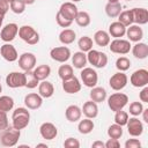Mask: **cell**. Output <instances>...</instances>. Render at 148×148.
Segmentation results:
<instances>
[{"label":"cell","instance_id":"cell-1","mask_svg":"<svg viewBox=\"0 0 148 148\" xmlns=\"http://www.w3.org/2000/svg\"><path fill=\"white\" fill-rule=\"evenodd\" d=\"M20 136H21L20 130H17L13 126H8L6 130L1 131L0 145L3 147H14V146H16Z\"/></svg>","mask_w":148,"mask_h":148},{"label":"cell","instance_id":"cell-2","mask_svg":"<svg viewBox=\"0 0 148 148\" xmlns=\"http://www.w3.org/2000/svg\"><path fill=\"white\" fill-rule=\"evenodd\" d=\"M12 120H13V127L20 131L25 128L30 121V112L28 111V108L15 109L12 114Z\"/></svg>","mask_w":148,"mask_h":148},{"label":"cell","instance_id":"cell-3","mask_svg":"<svg viewBox=\"0 0 148 148\" xmlns=\"http://www.w3.org/2000/svg\"><path fill=\"white\" fill-rule=\"evenodd\" d=\"M128 103V96L123 92H114L108 97V106L111 111L116 112L123 110Z\"/></svg>","mask_w":148,"mask_h":148},{"label":"cell","instance_id":"cell-4","mask_svg":"<svg viewBox=\"0 0 148 148\" xmlns=\"http://www.w3.org/2000/svg\"><path fill=\"white\" fill-rule=\"evenodd\" d=\"M18 37L29 45H35L39 42V34L31 25H22L18 28Z\"/></svg>","mask_w":148,"mask_h":148},{"label":"cell","instance_id":"cell-5","mask_svg":"<svg viewBox=\"0 0 148 148\" xmlns=\"http://www.w3.org/2000/svg\"><path fill=\"white\" fill-rule=\"evenodd\" d=\"M87 61L96 68H104L108 65V56L97 50H89L87 53Z\"/></svg>","mask_w":148,"mask_h":148},{"label":"cell","instance_id":"cell-6","mask_svg":"<svg viewBox=\"0 0 148 148\" xmlns=\"http://www.w3.org/2000/svg\"><path fill=\"white\" fill-rule=\"evenodd\" d=\"M110 51L116 54H127L131 51V42L123 38H114L112 42L109 43Z\"/></svg>","mask_w":148,"mask_h":148},{"label":"cell","instance_id":"cell-7","mask_svg":"<svg viewBox=\"0 0 148 148\" xmlns=\"http://www.w3.org/2000/svg\"><path fill=\"white\" fill-rule=\"evenodd\" d=\"M80 76H81V80H82L83 84L86 87H89V88L95 87L97 84V82H98L97 72L91 67H83L81 69Z\"/></svg>","mask_w":148,"mask_h":148},{"label":"cell","instance_id":"cell-8","mask_svg":"<svg viewBox=\"0 0 148 148\" xmlns=\"http://www.w3.org/2000/svg\"><path fill=\"white\" fill-rule=\"evenodd\" d=\"M130 82L133 87L136 88H142L148 84V71L145 68L136 69L135 72L132 73L130 77Z\"/></svg>","mask_w":148,"mask_h":148},{"label":"cell","instance_id":"cell-9","mask_svg":"<svg viewBox=\"0 0 148 148\" xmlns=\"http://www.w3.org/2000/svg\"><path fill=\"white\" fill-rule=\"evenodd\" d=\"M6 83L9 88H21L25 86L24 72H10L6 76Z\"/></svg>","mask_w":148,"mask_h":148},{"label":"cell","instance_id":"cell-10","mask_svg":"<svg viewBox=\"0 0 148 148\" xmlns=\"http://www.w3.org/2000/svg\"><path fill=\"white\" fill-rule=\"evenodd\" d=\"M37 59L36 56L31 52H24L18 57V66L22 71H32L36 66Z\"/></svg>","mask_w":148,"mask_h":148},{"label":"cell","instance_id":"cell-11","mask_svg":"<svg viewBox=\"0 0 148 148\" xmlns=\"http://www.w3.org/2000/svg\"><path fill=\"white\" fill-rule=\"evenodd\" d=\"M127 82H128V77H127V75H126L124 72L114 73V74L110 77V80H109L110 87H111L113 90H116V91H119V90L124 89V88L126 87Z\"/></svg>","mask_w":148,"mask_h":148},{"label":"cell","instance_id":"cell-12","mask_svg":"<svg viewBox=\"0 0 148 148\" xmlns=\"http://www.w3.org/2000/svg\"><path fill=\"white\" fill-rule=\"evenodd\" d=\"M51 58L57 62H66L71 58V50L67 46H57L50 51Z\"/></svg>","mask_w":148,"mask_h":148},{"label":"cell","instance_id":"cell-13","mask_svg":"<svg viewBox=\"0 0 148 148\" xmlns=\"http://www.w3.org/2000/svg\"><path fill=\"white\" fill-rule=\"evenodd\" d=\"M18 34V27L16 23H8L6 24L1 31H0V38L6 42V43H10L12 40L15 39V37Z\"/></svg>","mask_w":148,"mask_h":148},{"label":"cell","instance_id":"cell-14","mask_svg":"<svg viewBox=\"0 0 148 148\" xmlns=\"http://www.w3.org/2000/svg\"><path fill=\"white\" fill-rule=\"evenodd\" d=\"M126 126H127V132L130 135L132 136H140L142 133H143V124L141 120H139V118L136 117H132V118H128L127 123H126Z\"/></svg>","mask_w":148,"mask_h":148},{"label":"cell","instance_id":"cell-15","mask_svg":"<svg viewBox=\"0 0 148 148\" xmlns=\"http://www.w3.org/2000/svg\"><path fill=\"white\" fill-rule=\"evenodd\" d=\"M39 134L45 140H53L58 135V128L54 124L50 121H45L39 126Z\"/></svg>","mask_w":148,"mask_h":148},{"label":"cell","instance_id":"cell-16","mask_svg":"<svg viewBox=\"0 0 148 148\" xmlns=\"http://www.w3.org/2000/svg\"><path fill=\"white\" fill-rule=\"evenodd\" d=\"M58 12H59L64 17H66V18H68V20H71V21H74L75 17H76V15H77V13H79L77 7H76L75 3L72 2V1L64 2V3L60 6V8H59Z\"/></svg>","mask_w":148,"mask_h":148},{"label":"cell","instance_id":"cell-17","mask_svg":"<svg viewBox=\"0 0 148 148\" xmlns=\"http://www.w3.org/2000/svg\"><path fill=\"white\" fill-rule=\"evenodd\" d=\"M0 54L1 57L9 61V62H14L18 59V54H17V51L15 49L14 45H12L10 43H5L3 45H1L0 47Z\"/></svg>","mask_w":148,"mask_h":148},{"label":"cell","instance_id":"cell-18","mask_svg":"<svg viewBox=\"0 0 148 148\" xmlns=\"http://www.w3.org/2000/svg\"><path fill=\"white\" fill-rule=\"evenodd\" d=\"M62 89L67 94H76L81 90V83L79 79L75 75H73L69 79L62 80Z\"/></svg>","mask_w":148,"mask_h":148},{"label":"cell","instance_id":"cell-19","mask_svg":"<svg viewBox=\"0 0 148 148\" xmlns=\"http://www.w3.org/2000/svg\"><path fill=\"white\" fill-rule=\"evenodd\" d=\"M24 104L30 110H37L43 104V97L37 92H29L24 97Z\"/></svg>","mask_w":148,"mask_h":148},{"label":"cell","instance_id":"cell-20","mask_svg":"<svg viewBox=\"0 0 148 148\" xmlns=\"http://www.w3.org/2000/svg\"><path fill=\"white\" fill-rule=\"evenodd\" d=\"M125 35L127 36V38H128L130 42L138 43L143 37V30L138 24H131V25L126 27V34Z\"/></svg>","mask_w":148,"mask_h":148},{"label":"cell","instance_id":"cell-21","mask_svg":"<svg viewBox=\"0 0 148 148\" xmlns=\"http://www.w3.org/2000/svg\"><path fill=\"white\" fill-rule=\"evenodd\" d=\"M131 12L133 17V23L138 25H142L148 22V10L146 8H132Z\"/></svg>","mask_w":148,"mask_h":148},{"label":"cell","instance_id":"cell-22","mask_svg":"<svg viewBox=\"0 0 148 148\" xmlns=\"http://www.w3.org/2000/svg\"><path fill=\"white\" fill-rule=\"evenodd\" d=\"M82 113L87 117V118H90V119H94L98 116V106H97V103H95L94 101H87L82 109H81Z\"/></svg>","mask_w":148,"mask_h":148},{"label":"cell","instance_id":"cell-23","mask_svg":"<svg viewBox=\"0 0 148 148\" xmlns=\"http://www.w3.org/2000/svg\"><path fill=\"white\" fill-rule=\"evenodd\" d=\"M65 116H66V119L69 123H75V121H79L81 119L82 111H81V109L77 105L73 104V105L67 106V109L65 111Z\"/></svg>","mask_w":148,"mask_h":148},{"label":"cell","instance_id":"cell-24","mask_svg":"<svg viewBox=\"0 0 148 148\" xmlns=\"http://www.w3.org/2000/svg\"><path fill=\"white\" fill-rule=\"evenodd\" d=\"M126 34V27L124 24H121L119 21L112 22L109 25V35L114 37V38H121L124 37Z\"/></svg>","mask_w":148,"mask_h":148},{"label":"cell","instance_id":"cell-25","mask_svg":"<svg viewBox=\"0 0 148 148\" xmlns=\"http://www.w3.org/2000/svg\"><path fill=\"white\" fill-rule=\"evenodd\" d=\"M38 94L43 97V98H50L53 94H54V87L51 82L43 80L39 84H38Z\"/></svg>","mask_w":148,"mask_h":148},{"label":"cell","instance_id":"cell-26","mask_svg":"<svg viewBox=\"0 0 148 148\" xmlns=\"http://www.w3.org/2000/svg\"><path fill=\"white\" fill-rule=\"evenodd\" d=\"M90 99L94 101L95 103H102L106 99V90L103 87H92L90 90Z\"/></svg>","mask_w":148,"mask_h":148},{"label":"cell","instance_id":"cell-27","mask_svg":"<svg viewBox=\"0 0 148 148\" xmlns=\"http://www.w3.org/2000/svg\"><path fill=\"white\" fill-rule=\"evenodd\" d=\"M132 53L136 59H146L148 57V46L146 43L138 42L132 47Z\"/></svg>","mask_w":148,"mask_h":148},{"label":"cell","instance_id":"cell-28","mask_svg":"<svg viewBox=\"0 0 148 148\" xmlns=\"http://www.w3.org/2000/svg\"><path fill=\"white\" fill-rule=\"evenodd\" d=\"M94 42L98 45V46H108L109 43L111 42L110 39V35L108 31L105 30H97L94 34Z\"/></svg>","mask_w":148,"mask_h":148},{"label":"cell","instance_id":"cell-29","mask_svg":"<svg viewBox=\"0 0 148 148\" xmlns=\"http://www.w3.org/2000/svg\"><path fill=\"white\" fill-rule=\"evenodd\" d=\"M72 57V65L77 68V69H82L83 67H86L87 65V54L82 51H79V52H75Z\"/></svg>","mask_w":148,"mask_h":148},{"label":"cell","instance_id":"cell-30","mask_svg":"<svg viewBox=\"0 0 148 148\" xmlns=\"http://www.w3.org/2000/svg\"><path fill=\"white\" fill-rule=\"evenodd\" d=\"M76 38V34L73 29H68V28H65L60 34H59V40L61 44L64 45H68V44H72Z\"/></svg>","mask_w":148,"mask_h":148},{"label":"cell","instance_id":"cell-31","mask_svg":"<svg viewBox=\"0 0 148 148\" xmlns=\"http://www.w3.org/2000/svg\"><path fill=\"white\" fill-rule=\"evenodd\" d=\"M36 77L39 80V81H43V80H46L50 74H51V67L49 65H39L37 66L36 68L32 69Z\"/></svg>","mask_w":148,"mask_h":148},{"label":"cell","instance_id":"cell-32","mask_svg":"<svg viewBox=\"0 0 148 148\" xmlns=\"http://www.w3.org/2000/svg\"><path fill=\"white\" fill-rule=\"evenodd\" d=\"M121 12L120 2H108L105 5V13L109 17H118Z\"/></svg>","mask_w":148,"mask_h":148},{"label":"cell","instance_id":"cell-33","mask_svg":"<svg viewBox=\"0 0 148 148\" xmlns=\"http://www.w3.org/2000/svg\"><path fill=\"white\" fill-rule=\"evenodd\" d=\"M94 127H95V124L90 118H86L83 120H80L79 125H77V130L81 134H89L90 132H92Z\"/></svg>","mask_w":148,"mask_h":148},{"label":"cell","instance_id":"cell-34","mask_svg":"<svg viewBox=\"0 0 148 148\" xmlns=\"http://www.w3.org/2000/svg\"><path fill=\"white\" fill-rule=\"evenodd\" d=\"M14 108V99L10 96H0V112H8Z\"/></svg>","mask_w":148,"mask_h":148},{"label":"cell","instance_id":"cell-35","mask_svg":"<svg viewBox=\"0 0 148 148\" xmlns=\"http://www.w3.org/2000/svg\"><path fill=\"white\" fill-rule=\"evenodd\" d=\"M24 74H25V86H24L25 88L34 89L39 84V80L36 77L34 71H27L24 72Z\"/></svg>","mask_w":148,"mask_h":148},{"label":"cell","instance_id":"cell-36","mask_svg":"<svg viewBox=\"0 0 148 148\" xmlns=\"http://www.w3.org/2000/svg\"><path fill=\"white\" fill-rule=\"evenodd\" d=\"M92 44H94V42L89 36H82L77 40V46H79L80 51H82V52H88L89 50H91Z\"/></svg>","mask_w":148,"mask_h":148},{"label":"cell","instance_id":"cell-37","mask_svg":"<svg viewBox=\"0 0 148 148\" xmlns=\"http://www.w3.org/2000/svg\"><path fill=\"white\" fill-rule=\"evenodd\" d=\"M90 21H91L90 15H89L87 12H83V10H82V12H79L77 15H76V17H75L76 24H77L79 27H82V28L88 27V25L90 24Z\"/></svg>","mask_w":148,"mask_h":148},{"label":"cell","instance_id":"cell-38","mask_svg":"<svg viewBox=\"0 0 148 148\" xmlns=\"http://www.w3.org/2000/svg\"><path fill=\"white\" fill-rule=\"evenodd\" d=\"M58 75L61 80H66L69 79L74 75V71H73V66L71 65H61L58 68Z\"/></svg>","mask_w":148,"mask_h":148},{"label":"cell","instance_id":"cell-39","mask_svg":"<svg viewBox=\"0 0 148 148\" xmlns=\"http://www.w3.org/2000/svg\"><path fill=\"white\" fill-rule=\"evenodd\" d=\"M108 135L111 139H120L123 136V126L118 124H112L108 128Z\"/></svg>","mask_w":148,"mask_h":148},{"label":"cell","instance_id":"cell-40","mask_svg":"<svg viewBox=\"0 0 148 148\" xmlns=\"http://www.w3.org/2000/svg\"><path fill=\"white\" fill-rule=\"evenodd\" d=\"M118 21L121 24H124L125 27H128V25L133 24V17H132L131 9H128V10H121L120 14L118 15Z\"/></svg>","mask_w":148,"mask_h":148},{"label":"cell","instance_id":"cell-41","mask_svg":"<svg viewBox=\"0 0 148 148\" xmlns=\"http://www.w3.org/2000/svg\"><path fill=\"white\" fill-rule=\"evenodd\" d=\"M131 67V60L127 58V57H119L117 60H116V68L119 71V72H125L127 69H130Z\"/></svg>","mask_w":148,"mask_h":148},{"label":"cell","instance_id":"cell-42","mask_svg":"<svg viewBox=\"0 0 148 148\" xmlns=\"http://www.w3.org/2000/svg\"><path fill=\"white\" fill-rule=\"evenodd\" d=\"M25 3L23 2V0H14L12 3H9V8L13 13L15 14H22L25 10Z\"/></svg>","mask_w":148,"mask_h":148},{"label":"cell","instance_id":"cell-43","mask_svg":"<svg viewBox=\"0 0 148 148\" xmlns=\"http://www.w3.org/2000/svg\"><path fill=\"white\" fill-rule=\"evenodd\" d=\"M127 120H128V113L126 111H123V110L116 111V114H114V123L116 124H118L120 126H125Z\"/></svg>","mask_w":148,"mask_h":148},{"label":"cell","instance_id":"cell-44","mask_svg":"<svg viewBox=\"0 0 148 148\" xmlns=\"http://www.w3.org/2000/svg\"><path fill=\"white\" fill-rule=\"evenodd\" d=\"M143 109H145V108H143V105H142L141 102H132V103L130 104L128 111H130V113H131L132 116L138 117V116L141 114V112H142Z\"/></svg>","mask_w":148,"mask_h":148},{"label":"cell","instance_id":"cell-45","mask_svg":"<svg viewBox=\"0 0 148 148\" xmlns=\"http://www.w3.org/2000/svg\"><path fill=\"white\" fill-rule=\"evenodd\" d=\"M56 21H57L58 25L61 27V28H69V27L72 25V23H73V21H71V20L64 17L59 12H58L57 15H56Z\"/></svg>","mask_w":148,"mask_h":148},{"label":"cell","instance_id":"cell-46","mask_svg":"<svg viewBox=\"0 0 148 148\" xmlns=\"http://www.w3.org/2000/svg\"><path fill=\"white\" fill-rule=\"evenodd\" d=\"M64 147H66V148H79L80 147V142L75 138H67L64 141Z\"/></svg>","mask_w":148,"mask_h":148},{"label":"cell","instance_id":"cell-47","mask_svg":"<svg viewBox=\"0 0 148 148\" xmlns=\"http://www.w3.org/2000/svg\"><path fill=\"white\" fill-rule=\"evenodd\" d=\"M8 126H9V123H8L7 112H0V132L6 130Z\"/></svg>","mask_w":148,"mask_h":148},{"label":"cell","instance_id":"cell-48","mask_svg":"<svg viewBox=\"0 0 148 148\" xmlns=\"http://www.w3.org/2000/svg\"><path fill=\"white\" fill-rule=\"evenodd\" d=\"M141 142L138 139H128L125 142V148H140Z\"/></svg>","mask_w":148,"mask_h":148},{"label":"cell","instance_id":"cell-49","mask_svg":"<svg viewBox=\"0 0 148 148\" xmlns=\"http://www.w3.org/2000/svg\"><path fill=\"white\" fill-rule=\"evenodd\" d=\"M104 147L105 148H119L120 147V142L118 139H109L105 143H104Z\"/></svg>","mask_w":148,"mask_h":148},{"label":"cell","instance_id":"cell-50","mask_svg":"<svg viewBox=\"0 0 148 148\" xmlns=\"http://www.w3.org/2000/svg\"><path fill=\"white\" fill-rule=\"evenodd\" d=\"M8 10H9V3L6 0H0V15L5 16Z\"/></svg>","mask_w":148,"mask_h":148},{"label":"cell","instance_id":"cell-51","mask_svg":"<svg viewBox=\"0 0 148 148\" xmlns=\"http://www.w3.org/2000/svg\"><path fill=\"white\" fill-rule=\"evenodd\" d=\"M142 88H143V89L140 91L139 97H140L141 102H143V103H148V87L145 86V87H142Z\"/></svg>","mask_w":148,"mask_h":148},{"label":"cell","instance_id":"cell-52","mask_svg":"<svg viewBox=\"0 0 148 148\" xmlns=\"http://www.w3.org/2000/svg\"><path fill=\"white\" fill-rule=\"evenodd\" d=\"M91 147L92 148H104V142H102V141H95V142H92Z\"/></svg>","mask_w":148,"mask_h":148},{"label":"cell","instance_id":"cell-53","mask_svg":"<svg viewBox=\"0 0 148 148\" xmlns=\"http://www.w3.org/2000/svg\"><path fill=\"white\" fill-rule=\"evenodd\" d=\"M142 117H143V121L145 123H148V109H143L142 112H141Z\"/></svg>","mask_w":148,"mask_h":148},{"label":"cell","instance_id":"cell-54","mask_svg":"<svg viewBox=\"0 0 148 148\" xmlns=\"http://www.w3.org/2000/svg\"><path fill=\"white\" fill-rule=\"evenodd\" d=\"M35 1H36V0H23V2H24L25 5H32V3H35Z\"/></svg>","mask_w":148,"mask_h":148},{"label":"cell","instance_id":"cell-55","mask_svg":"<svg viewBox=\"0 0 148 148\" xmlns=\"http://www.w3.org/2000/svg\"><path fill=\"white\" fill-rule=\"evenodd\" d=\"M36 147H45V148H47V145L46 143H38Z\"/></svg>","mask_w":148,"mask_h":148},{"label":"cell","instance_id":"cell-56","mask_svg":"<svg viewBox=\"0 0 148 148\" xmlns=\"http://www.w3.org/2000/svg\"><path fill=\"white\" fill-rule=\"evenodd\" d=\"M3 17H5V16H2V15H0V28L2 27V23H3Z\"/></svg>","mask_w":148,"mask_h":148},{"label":"cell","instance_id":"cell-57","mask_svg":"<svg viewBox=\"0 0 148 148\" xmlns=\"http://www.w3.org/2000/svg\"><path fill=\"white\" fill-rule=\"evenodd\" d=\"M120 0H108V2H119Z\"/></svg>","mask_w":148,"mask_h":148},{"label":"cell","instance_id":"cell-58","mask_svg":"<svg viewBox=\"0 0 148 148\" xmlns=\"http://www.w3.org/2000/svg\"><path fill=\"white\" fill-rule=\"evenodd\" d=\"M6 1H7V2H8V3H12V2H13V1H14V0H6Z\"/></svg>","mask_w":148,"mask_h":148},{"label":"cell","instance_id":"cell-59","mask_svg":"<svg viewBox=\"0 0 148 148\" xmlns=\"http://www.w3.org/2000/svg\"><path fill=\"white\" fill-rule=\"evenodd\" d=\"M72 2H77V1H80V0H71Z\"/></svg>","mask_w":148,"mask_h":148},{"label":"cell","instance_id":"cell-60","mask_svg":"<svg viewBox=\"0 0 148 148\" xmlns=\"http://www.w3.org/2000/svg\"><path fill=\"white\" fill-rule=\"evenodd\" d=\"M2 91V86H1V83H0V92Z\"/></svg>","mask_w":148,"mask_h":148},{"label":"cell","instance_id":"cell-61","mask_svg":"<svg viewBox=\"0 0 148 148\" xmlns=\"http://www.w3.org/2000/svg\"><path fill=\"white\" fill-rule=\"evenodd\" d=\"M126 1H132V0H126Z\"/></svg>","mask_w":148,"mask_h":148}]
</instances>
